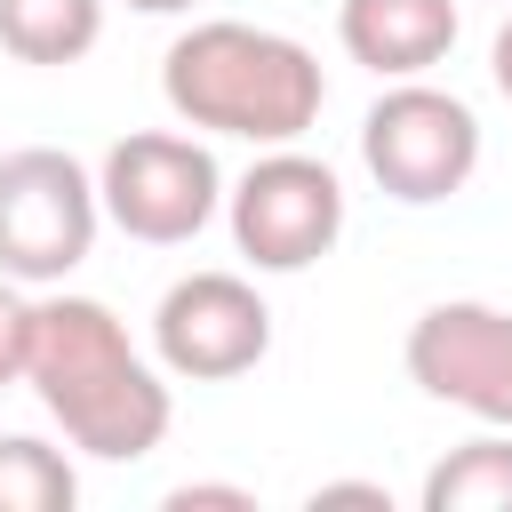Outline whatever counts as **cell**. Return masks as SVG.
Segmentation results:
<instances>
[{
  "label": "cell",
  "mask_w": 512,
  "mask_h": 512,
  "mask_svg": "<svg viewBox=\"0 0 512 512\" xmlns=\"http://www.w3.org/2000/svg\"><path fill=\"white\" fill-rule=\"evenodd\" d=\"M80 504V472L64 464V448L8 432L0 440V512H72Z\"/></svg>",
  "instance_id": "12"
},
{
  "label": "cell",
  "mask_w": 512,
  "mask_h": 512,
  "mask_svg": "<svg viewBox=\"0 0 512 512\" xmlns=\"http://www.w3.org/2000/svg\"><path fill=\"white\" fill-rule=\"evenodd\" d=\"M24 336H32V296L0 272V392L24 384Z\"/></svg>",
  "instance_id": "13"
},
{
  "label": "cell",
  "mask_w": 512,
  "mask_h": 512,
  "mask_svg": "<svg viewBox=\"0 0 512 512\" xmlns=\"http://www.w3.org/2000/svg\"><path fill=\"white\" fill-rule=\"evenodd\" d=\"M96 200L104 216L144 240V248H184L208 232V216L224 208V168L200 136H176V128H136L104 152L96 168Z\"/></svg>",
  "instance_id": "5"
},
{
  "label": "cell",
  "mask_w": 512,
  "mask_h": 512,
  "mask_svg": "<svg viewBox=\"0 0 512 512\" xmlns=\"http://www.w3.org/2000/svg\"><path fill=\"white\" fill-rule=\"evenodd\" d=\"M224 216H232V248L256 272H304L344 240V184L328 160L296 144H264V160L224 192Z\"/></svg>",
  "instance_id": "6"
},
{
  "label": "cell",
  "mask_w": 512,
  "mask_h": 512,
  "mask_svg": "<svg viewBox=\"0 0 512 512\" xmlns=\"http://www.w3.org/2000/svg\"><path fill=\"white\" fill-rule=\"evenodd\" d=\"M200 504L256 512V496H248V488H232V480H184V488H168V512H200Z\"/></svg>",
  "instance_id": "14"
},
{
  "label": "cell",
  "mask_w": 512,
  "mask_h": 512,
  "mask_svg": "<svg viewBox=\"0 0 512 512\" xmlns=\"http://www.w3.org/2000/svg\"><path fill=\"white\" fill-rule=\"evenodd\" d=\"M488 72H496V88H504V104H512V16L496 24V48H488Z\"/></svg>",
  "instance_id": "16"
},
{
  "label": "cell",
  "mask_w": 512,
  "mask_h": 512,
  "mask_svg": "<svg viewBox=\"0 0 512 512\" xmlns=\"http://www.w3.org/2000/svg\"><path fill=\"white\" fill-rule=\"evenodd\" d=\"M24 384L40 392L56 432L96 464H136L176 424V400H168L160 368L128 344L120 312L96 304V296H32Z\"/></svg>",
  "instance_id": "1"
},
{
  "label": "cell",
  "mask_w": 512,
  "mask_h": 512,
  "mask_svg": "<svg viewBox=\"0 0 512 512\" xmlns=\"http://www.w3.org/2000/svg\"><path fill=\"white\" fill-rule=\"evenodd\" d=\"M320 504H376V512H392V496H384L376 480H320V488H312V512H320Z\"/></svg>",
  "instance_id": "15"
},
{
  "label": "cell",
  "mask_w": 512,
  "mask_h": 512,
  "mask_svg": "<svg viewBox=\"0 0 512 512\" xmlns=\"http://www.w3.org/2000/svg\"><path fill=\"white\" fill-rule=\"evenodd\" d=\"M104 40V0H0V48L16 64H80Z\"/></svg>",
  "instance_id": "10"
},
{
  "label": "cell",
  "mask_w": 512,
  "mask_h": 512,
  "mask_svg": "<svg viewBox=\"0 0 512 512\" xmlns=\"http://www.w3.org/2000/svg\"><path fill=\"white\" fill-rule=\"evenodd\" d=\"M400 360H408V384L424 400L512 432V312L504 304H480V296L424 304Z\"/></svg>",
  "instance_id": "7"
},
{
  "label": "cell",
  "mask_w": 512,
  "mask_h": 512,
  "mask_svg": "<svg viewBox=\"0 0 512 512\" xmlns=\"http://www.w3.org/2000/svg\"><path fill=\"white\" fill-rule=\"evenodd\" d=\"M456 0H344L336 8V40L352 64H368L376 80H424L448 48H456Z\"/></svg>",
  "instance_id": "9"
},
{
  "label": "cell",
  "mask_w": 512,
  "mask_h": 512,
  "mask_svg": "<svg viewBox=\"0 0 512 512\" xmlns=\"http://www.w3.org/2000/svg\"><path fill=\"white\" fill-rule=\"evenodd\" d=\"M96 224H104V200L72 152L56 144L0 152V272L16 288H56L64 272H80L96 248Z\"/></svg>",
  "instance_id": "3"
},
{
  "label": "cell",
  "mask_w": 512,
  "mask_h": 512,
  "mask_svg": "<svg viewBox=\"0 0 512 512\" xmlns=\"http://www.w3.org/2000/svg\"><path fill=\"white\" fill-rule=\"evenodd\" d=\"M360 160L368 176L400 200V208H432V200H456L480 168V112L456 96V88H432V80H392L368 120H360Z\"/></svg>",
  "instance_id": "4"
},
{
  "label": "cell",
  "mask_w": 512,
  "mask_h": 512,
  "mask_svg": "<svg viewBox=\"0 0 512 512\" xmlns=\"http://www.w3.org/2000/svg\"><path fill=\"white\" fill-rule=\"evenodd\" d=\"M272 352V304L240 272H184L152 304V360L184 384H232Z\"/></svg>",
  "instance_id": "8"
},
{
  "label": "cell",
  "mask_w": 512,
  "mask_h": 512,
  "mask_svg": "<svg viewBox=\"0 0 512 512\" xmlns=\"http://www.w3.org/2000/svg\"><path fill=\"white\" fill-rule=\"evenodd\" d=\"M504 8H512V0H504Z\"/></svg>",
  "instance_id": "18"
},
{
  "label": "cell",
  "mask_w": 512,
  "mask_h": 512,
  "mask_svg": "<svg viewBox=\"0 0 512 512\" xmlns=\"http://www.w3.org/2000/svg\"><path fill=\"white\" fill-rule=\"evenodd\" d=\"M424 512H512V432H480L424 472Z\"/></svg>",
  "instance_id": "11"
},
{
  "label": "cell",
  "mask_w": 512,
  "mask_h": 512,
  "mask_svg": "<svg viewBox=\"0 0 512 512\" xmlns=\"http://www.w3.org/2000/svg\"><path fill=\"white\" fill-rule=\"evenodd\" d=\"M160 96L184 128L240 136V144H296L328 104V72L304 40H288L272 24L208 16L168 40Z\"/></svg>",
  "instance_id": "2"
},
{
  "label": "cell",
  "mask_w": 512,
  "mask_h": 512,
  "mask_svg": "<svg viewBox=\"0 0 512 512\" xmlns=\"http://www.w3.org/2000/svg\"><path fill=\"white\" fill-rule=\"evenodd\" d=\"M120 8H136V16H184V8H200V0H120Z\"/></svg>",
  "instance_id": "17"
}]
</instances>
